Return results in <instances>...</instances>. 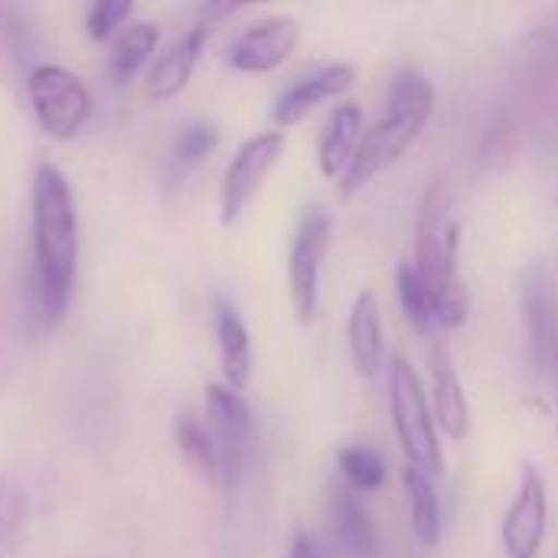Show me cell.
<instances>
[{
  "mask_svg": "<svg viewBox=\"0 0 558 558\" xmlns=\"http://www.w3.org/2000/svg\"><path fill=\"white\" fill-rule=\"evenodd\" d=\"M78 268V213L65 173L39 163L33 177V275L43 317L59 324L69 311Z\"/></svg>",
  "mask_w": 558,
  "mask_h": 558,
  "instance_id": "1",
  "label": "cell"
},
{
  "mask_svg": "<svg viewBox=\"0 0 558 558\" xmlns=\"http://www.w3.org/2000/svg\"><path fill=\"white\" fill-rule=\"evenodd\" d=\"M412 268L428 284L438 327L458 330L471 314V294L461 271V226L454 219V186L448 170H438L418 203L415 216V258Z\"/></svg>",
  "mask_w": 558,
  "mask_h": 558,
  "instance_id": "2",
  "label": "cell"
},
{
  "mask_svg": "<svg viewBox=\"0 0 558 558\" xmlns=\"http://www.w3.org/2000/svg\"><path fill=\"white\" fill-rule=\"evenodd\" d=\"M432 108H435V92H432L428 78L418 69L396 72L389 95H386V114L363 131L360 147H356L347 173L337 183L340 199H353L366 183H373L379 173L396 167L412 150V144L422 137V131L432 118Z\"/></svg>",
  "mask_w": 558,
  "mask_h": 558,
  "instance_id": "3",
  "label": "cell"
},
{
  "mask_svg": "<svg viewBox=\"0 0 558 558\" xmlns=\"http://www.w3.org/2000/svg\"><path fill=\"white\" fill-rule=\"evenodd\" d=\"M389 412L409 464L432 477H441L445 451L438 441L435 412L428 409V392L422 386V376L402 353H392L389 360Z\"/></svg>",
  "mask_w": 558,
  "mask_h": 558,
  "instance_id": "4",
  "label": "cell"
},
{
  "mask_svg": "<svg viewBox=\"0 0 558 558\" xmlns=\"http://www.w3.org/2000/svg\"><path fill=\"white\" fill-rule=\"evenodd\" d=\"M206 425L219 454V487L235 490L255 448V415L242 392L226 383L206 386Z\"/></svg>",
  "mask_w": 558,
  "mask_h": 558,
  "instance_id": "5",
  "label": "cell"
},
{
  "mask_svg": "<svg viewBox=\"0 0 558 558\" xmlns=\"http://www.w3.org/2000/svg\"><path fill=\"white\" fill-rule=\"evenodd\" d=\"M26 92L39 128L52 141H72L92 114V95L85 82L62 65H36L26 78Z\"/></svg>",
  "mask_w": 558,
  "mask_h": 558,
  "instance_id": "6",
  "label": "cell"
},
{
  "mask_svg": "<svg viewBox=\"0 0 558 558\" xmlns=\"http://www.w3.org/2000/svg\"><path fill=\"white\" fill-rule=\"evenodd\" d=\"M330 248V216L320 206H307L298 219L288 252V294L298 324H314L320 307V268Z\"/></svg>",
  "mask_w": 558,
  "mask_h": 558,
  "instance_id": "7",
  "label": "cell"
},
{
  "mask_svg": "<svg viewBox=\"0 0 558 558\" xmlns=\"http://www.w3.org/2000/svg\"><path fill=\"white\" fill-rule=\"evenodd\" d=\"M281 154H284V131L255 134L235 150L232 163L226 167L222 190H219V222L222 226L239 222V216L258 196L265 177L278 167Z\"/></svg>",
  "mask_w": 558,
  "mask_h": 558,
  "instance_id": "8",
  "label": "cell"
},
{
  "mask_svg": "<svg viewBox=\"0 0 558 558\" xmlns=\"http://www.w3.org/2000/svg\"><path fill=\"white\" fill-rule=\"evenodd\" d=\"M549 530V487L536 464H523L517 497L504 517L507 558H536Z\"/></svg>",
  "mask_w": 558,
  "mask_h": 558,
  "instance_id": "9",
  "label": "cell"
},
{
  "mask_svg": "<svg viewBox=\"0 0 558 558\" xmlns=\"http://www.w3.org/2000/svg\"><path fill=\"white\" fill-rule=\"evenodd\" d=\"M301 26L294 16H265L252 23L245 33H239L226 52V62L235 72H275L298 46Z\"/></svg>",
  "mask_w": 558,
  "mask_h": 558,
  "instance_id": "10",
  "label": "cell"
},
{
  "mask_svg": "<svg viewBox=\"0 0 558 558\" xmlns=\"http://www.w3.org/2000/svg\"><path fill=\"white\" fill-rule=\"evenodd\" d=\"M353 82H356V65H350V62H333V65H324L317 72L301 75L294 85H288L275 98V105H271L275 128L301 124L320 105H327L333 98H343L353 88Z\"/></svg>",
  "mask_w": 558,
  "mask_h": 558,
  "instance_id": "11",
  "label": "cell"
},
{
  "mask_svg": "<svg viewBox=\"0 0 558 558\" xmlns=\"http://www.w3.org/2000/svg\"><path fill=\"white\" fill-rule=\"evenodd\" d=\"M428 373H432L435 425L451 441H464L471 435V405H468V392H464L461 373L454 366V356L441 340H435L432 350H428Z\"/></svg>",
  "mask_w": 558,
  "mask_h": 558,
  "instance_id": "12",
  "label": "cell"
},
{
  "mask_svg": "<svg viewBox=\"0 0 558 558\" xmlns=\"http://www.w3.org/2000/svg\"><path fill=\"white\" fill-rule=\"evenodd\" d=\"M206 39H209V26H199V23L193 29H186L180 39H173L154 59V65L147 72V98H154V101L177 98L190 85L193 69H196V62H199V56L206 49Z\"/></svg>",
  "mask_w": 558,
  "mask_h": 558,
  "instance_id": "13",
  "label": "cell"
},
{
  "mask_svg": "<svg viewBox=\"0 0 558 558\" xmlns=\"http://www.w3.org/2000/svg\"><path fill=\"white\" fill-rule=\"evenodd\" d=\"M523 314L530 353L539 369H546L558 356V301L556 284L546 271H533L523 288Z\"/></svg>",
  "mask_w": 558,
  "mask_h": 558,
  "instance_id": "14",
  "label": "cell"
},
{
  "mask_svg": "<svg viewBox=\"0 0 558 558\" xmlns=\"http://www.w3.org/2000/svg\"><path fill=\"white\" fill-rule=\"evenodd\" d=\"M330 523L340 549L350 558H373L379 549L376 523L356 490H350L343 481L330 487Z\"/></svg>",
  "mask_w": 558,
  "mask_h": 558,
  "instance_id": "15",
  "label": "cell"
},
{
  "mask_svg": "<svg viewBox=\"0 0 558 558\" xmlns=\"http://www.w3.org/2000/svg\"><path fill=\"white\" fill-rule=\"evenodd\" d=\"M363 108L353 105V101H343L330 111L320 137H317V167L327 180H337L347 173L356 147H360V137H363Z\"/></svg>",
  "mask_w": 558,
  "mask_h": 558,
  "instance_id": "16",
  "label": "cell"
},
{
  "mask_svg": "<svg viewBox=\"0 0 558 558\" xmlns=\"http://www.w3.org/2000/svg\"><path fill=\"white\" fill-rule=\"evenodd\" d=\"M216 340L222 379L229 389L242 392L252 383V333L232 301L216 298Z\"/></svg>",
  "mask_w": 558,
  "mask_h": 558,
  "instance_id": "17",
  "label": "cell"
},
{
  "mask_svg": "<svg viewBox=\"0 0 558 558\" xmlns=\"http://www.w3.org/2000/svg\"><path fill=\"white\" fill-rule=\"evenodd\" d=\"M347 343H350V360L363 379H376L383 369V317H379V301L373 291H360L353 307H350V324H347Z\"/></svg>",
  "mask_w": 558,
  "mask_h": 558,
  "instance_id": "18",
  "label": "cell"
},
{
  "mask_svg": "<svg viewBox=\"0 0 558 558\" xmlns=\"http://www.w3.org/2000/svg\"><path fill=\"white\" fill-rule=\"evenodd\" d=\"M402 487L409 494V517H412V533L425 549H435L441 543V500L435 477L405 464L402 468Z\"/></svg>",
  "mask_w": 558,
  "mask_h": 558,
  "instance_id": "19",
  "label": "cell"
},
{
  "mask_svg": "<svg viewBox=\"0 0 558 558\" xmlns=\"http://www.w3.org/2000/svg\"><path fill=\"white\" fill-rule=\"evenodd\" d=\"M157 39H160V29L150 20H134L114 36L111 52H108V75L114 78V85H124L137 75V69L154 56Z\"/></svg>",
  "mask_w": 558,
  "mask_h": 558,
  "instance_id": "20",
  "label": "cell"
},
{
  "mask_svg": "<svg viewBox=\"0 0 558 558\" xmlns=\"http://www.w3.org/2000/svg\"><path fill=\"white\" fill-rule=\"evenodd\" d=\"M173 438H177V451H180L183 464H186L199 481L219 484V454H216V441H213V435H209V425H206L196 412L177 415Z\"/></svg>",
  "mask_w": 558,
  "mask_h": 558,
  "instance_id": "21",
  "label": "cell"
},
{
  "mask_svg": "<svg viewBox=\"0 0 558 558\" xmlns=\"http://www.w3.org/2000/svg\"><path fill=\"white\" fill-rule=\"evenodd\" d=\"M29 520V494L20 477L0 471V558H10L23 543Z\"/></svg>",
  "mask_w": 558,
  "mask_h": 558,
  "instance_id": "22",
  "label": "cell"
},
{
  "mask_svg": "<svg viewBox=\"0 0 558 558\" xmlns=\"http://www.w3.org/2000/svg\"><path fill=\"white\" fill-rule=\"evenodd\" d=\"M396 294H399L402 314H405V320H409V327L415 333H432L438 327L435 298H432L428 284L418 278V271L412 268V262H402L396 268Z\"/></svg>",
  "mask_w": 558,
  "mask_h": 558,
  "instance_id": "23",
  "label": "cell"
},
{
  "mask_svg": "<svg viewBox=\"0 0 558 558\" xmlns=\"http://www.w3.org/2000/svg\"><path fill=\"white\" fill-rule=\"evenodd\" d=\"M337 468L343 484L356 494H373L386 484V464L373 448H360V445L343 448L337 454Z\"/></svg>",
  "mask_w": 558,
  "mask_h": 558,
  "instance_id": "24",
  "label": "cell"
},
{
  "mask_svg": "<svg viewBox=\"0 0 558 558\" xmlns=\"http://www.w3.org/2000/svg\"><path fill=\"white\" fill-rule=\"evenodd\" d=\"M216 144H219V128L209 124V121H193V124H186L180 131V137L173 144V154H170V167L177 173H183V170L203 163L216 150Z\"/></svg>",
  "mask_w": 558,
  "mask_h": 558,
  "instance_id": "25",
  "label": "cell"
},
{
  "mask_svg": "<svg viewBox=\"0 0 558 558\" xmlns=\"http://www.w3.org/2000/svg\"><path fill=\"white\" fill-rule=\"evenodd\" d=\"M131 10H134L131 0H98V3H92L88 13H85V29H88V36H92L95 43L111 39L114 33L124 29V23L131 20Z\"/></svg>",
  "mask_w": 558,
  "mask_h": 558,
  "instance_id": "26",
  "label": "cell"
},
{
  "mask_svg": "<svg viewBox=\"0 0 558 558\" xmlns=\"http://www.w3.org/2000/svg\"><path fill=\"white\" fill-rule=\"evenodd\" d=\"M288 558H324V549H320V543H317V536H314V533L298 530V533L291 536Z\"/></svg>",
  "mask_w": 558,
  "mask_h": 558,
  "instance_id": "27",
  "label": "cell"
},
{
  "mask_svg": "<svg viewBox=\"0 0 558 558\" xmlns=\"http://www.w3.org/2000/svg\"><path fill=\"white\" fill-rule=\"evenodd\" d=\"M235 10H239L235 3H203V7H196V13H199V26H213L216 20L232 16Z\"/></svg>",
  "mask_w": 558,
  "mask_h": 558,
  "instance_id": "28",
  "label": "cell"
},
{
  "mask_svg": "<svg viewBox=\"0 0 558 558\" xmlns=\"http://www.w3.org/2000/svg\"><path fill=\"white\" fill-rule=\"evenodd\" d=\"M556 432H558V425H556Z\"/></svg>",
  "mask_w": 558,
  "mask_h": 558,
  "instance_id": "29",
  "label": "cell"
}]
</instances>
